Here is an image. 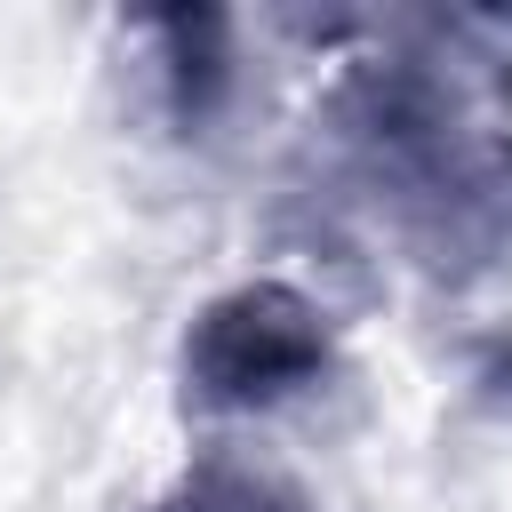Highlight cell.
Segmentation results:
<instances>
[{
    "label": "cell",
    "instance_id": "2",
    "mask_svg": "<svg viewBox=\"0 0 512 512\" xmlns=\"http://www.w3.org/2000/svg\"><path fill=\"white\" fill-rule=\"evenodd\" d=\"M328 368V320L288 280H240L184 328V392L200 408H280Z\"/></svg>",
    "mask_w": 512,
    "mask_h": 512
},
{
    "label": "cell",
    "instance_id": "3",
    "mask_svg": "<svg viewBox=\"0 0 512 512\" xmlns=\"http://www.w3.org/2000/svg\"><path fill=\"white\" fill-rule=\"evenodd\" d=\"M152 32H160V48H168V112L184 120V128H200L216 104H224V88H232V24L216 16V8H168V16H152Z\"/></svg>",
    "mask_w": 512,
    "mask_h": 512
},
{
    "label": "cell",
    "instance_id": "4",
    "mask_svg": "<svg viewBox=\"0 0 512 512\" xmlns=\"http://www.w3.org/2000/svg\"><path fill=\"white\" fill-rule=\"evenodd\" d=\"M152 512H312L280 472H256V464H232V456H208L192 464Z\"/></svg>",
    "mask_w": 512,
    "mask_h": 512
},
{
    "label": "cell",
    "instance_id": "1",
    "mask_svg": "<svg viewBox=\"0 0 512 512\" xmlns=\"http://www.w3.org/2000/svg\"><path fill=\"white\" fill-rule=\"evenodd\" d=\"M328 120L360 184L424 256L480 264L512 240V112L472 64L376 56L336 88Z\"/></svg>",
    "mask_w": 512,
    "mask_h": 512
}]
</instances>
